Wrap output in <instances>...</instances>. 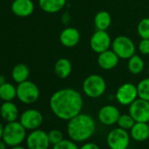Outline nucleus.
Here are the masks:
<instances>
[{
	"label": "nucleus",
	"mask_w": 149,
	"mask_h": 149,
	"mask_svg": "<svg viewBox=\"0 0 149 149\" xmlns=\"http://www.w3.org/2000/svg\"><path fill=\"white\" fill-rule=\"evenodd\" d=\"M49 107L55 117L68 121L82 112L84 98L82 94L74 89H61L51 96Z\"/></svg>",
	"instance_id": "f257e3e1"
},
{
	"label": "nucleus",
	"mask_w": 149,
	"mask_h": 149,
	"mask_svg": "<svg viewBox=\"0 0 149 149\" xmlns=\"http://www.w3.org/2000/svg\"><path fill=\"white\" fill-rule=\"evenodd\" d=\"M96 132L95 119L87 113H79L68 121L67 132L70 139L74 142H86Z\"/></svg>",
	"instance_id": "f03ea898"
},
{
	"label": "nucleus",
	"mask_w": 149,
	"mask_h": 149,
	"mask_svg": "<svg viewBox=\"0 0 149 149\" xmlns=\"http://www.w3.org/2000/svg\"><path fill=\"white\" fill-rule=\"evenodd\" d=\"M26 129L19 121L8 122L4 128L2 139L8 146H15L21 145L26 139Z\"/></svg>",
	"instance_id": "7ed1b4c3"
},
{
	"label": "nucleus",
	"mask_w": 149,
	"mask_h": 149,
	"mask_svg": "<svg viewBox=\"0 0 149 149\" xmlns=\"http://www.w3.org/2000/svg\"><path fill=\"white\" fill-rule=\"evenodd\" d=\"M83 91L90 98H98L106 91V82L99 74H93L87 77L83 83Z\"/></svg>",
	"instance_id": "20e7f679"
},
{
	"label": "nucleus",
	"mask_w": 149,
	"mask_h": 149,
	"mask_svg": "<svg viewBox=\"0 0 149 149\" xmlns=\"http://www.w3.org/2000/svg\"><path fill=\"white\" fill-rule=\"evenodd\" d=\"M40 89L32 81L26 80L17 86V98L23 104H31L40 98Z\"/></svg>",
	"instance_id": "39448f33"
},
{
	"label": "nucleus",
	"mask_w": 149,
	"mask_h": 149,
	"mask_svg": "<svg viewBox=\"0 0 149 149\" xmlns=\"http://www.w3.org/2000/svg\"><path fill=\"white\" fill-rule=\"evenodd\" d=\"M111 49L122 60H128L136 52L134 42L125 35L117 36L111 43Z\"/></svg>",
	"instance_id": "423d86ee"
},
{
	"label": "nucleus",
	"mask_w": 149,
	"mask_h": 149,
	"mask_svg": "<svg viewBox=\"0 0 149 149\" xmlns=\"http://www.w3.org/2000/svg\"><path fill=\"white\" fill-rule=\"evenodd\" d=\"M130 140L131 136L128 131L118 126L111 130L106 137V143L110 149H127Z\"/></svg>",
	"instance_id": "0eeeda50"
},
{
	"label": "nucleus",
	"mask_w": 149,
	"mask_h": 149,
	"mask_svg": "<svg viewBox=\"0 0 149 149\" xmlns=\"http://www.w3.org/2000/svg\"><path fill=\"white\" fill-rule=\"evenodd\" d=\"M115 97L118 104L124 106H129L139 97L137 85L132 83L123 84L118 88Z\"/></svg>",
	"instance_id": "6e6552de"
},
{
	"label": "nucleus",
	"mask_w": 149,
	"mask_h": 149,
	"mask_svg": "<svg viewBox=\"0 0 149 149\" xmlns=\"http://www.w3.org/2000/svg\"><path fill=\"white\" fill-rule=\"evenodd\" d=\"M27 149H49L50 141L47 132L41 129L31 131L26 139Z\"/></svg>",
	"instance_id": "1a4fd4ad"
},
{
	"label": "nucleus",
	"mask_w": 149,
	"mask_h": 149,
	"mask_svg": "<svg viewBox=\"0 0 149 149\" xmlns=\"http://www.w3.org/2000/svg\"><path fill=\"white\" fill-rule=\"evenodd\" d=\"M129 114L135 122L149 123V101L138 97L129 105Z\"/></svg>",
	"instance_id": "9d476101"
},
{
	"label": "nucleus",
	"mask_w": 149,
	"mask_h": 149,
	"mask_svg": "<svg viewBox=\"0 0 149 149\" xmlns=\"http://www.w3.org/2000/svg\"><path fill=\"white\" fill-rule=\"evenodd\" d=\"M44 120L42 113L36 109H28L21 113L19 116V122L29 131L39 129Z\"/></svg>",
	"instance_id": "9b49d317"
},
{
	"label": "nucleus",
	"mask_w": 149,
	"mask_h": 149,
	"mask_svg": "<svg viewBox=\"0 0 149 149\" xmlns=\"http://www.w3.org/2000/svg\"><path fill=\"white\" fill-rule=\"evenodd\" d=\"M112 40L107 31L97 30L90 40L91 48L97 54L104 52L111 47Z\"/></svg>",
	"instance_id": "f8f14e48"
},
{
	"label": "nucleus",
	"mask_w": 149,
	"mask_h": 149,
	"mask_svg": "<svg viewBox=\"0 0 149 149\" xmlns=\"http://www.w3.org/2000/svg\"><path fill=\"white\" fill-rule=\"evenodd\" d=\"M120 115L121 114L118 107L112 104H107L100 108L97 114V118L102 125L106 126H111L117 124Z\"/></svg>",
	"instance_id": "ddd939ff"
},
{
	"label": "nucleus",
	"mask_w": 149,
	"mask_h": 149,
	"mask_svg": "<svg viewBox=\"0 0 149 149\" xmlns=\"http://www.w3.org/2000/svg\"><path fill=\"white\" fill-rule=\"evenodd\" d=\"M81 39V34L76 27H66L60 33V42L65 47H76Z\"/></svg>",
	"instance_id": "4468645a"
},
{
	"label": "nucleus",
	"mask_w": 149,
	"mask_h": 149,
	"mask_svg": "<svg viewBox=\"0 0 149 149\" xmlns=\"http://www.w3.org/2000/svg\"><path fill=\"white\" fill-rule=\"evenodd\" d=\"M14 15L20 18H26L34 12V4L33 0H13L11 6Z\"/></svg>",
	"instance_id": "2eb2a0df"
},
{
	"label": "nucleus",
	"mask_w": 149,
	"mask_h": 149,
	"mask_svg": "<svg viewBox=\"0 0 149 149\" xmlns=\"http://www.w3.org/2000/svg\"><path fill=\"white\" fill-rule=\"evenodd\" d=\"M119 60V57L115 54L112 49H108L104 52L98 54L97 64L102 69L111 70L117 67Z\"/></svg>",
	"instance_id": "dca6fc26"
},
{
	"label": "nucleus",
	"mask_w": 149,
	"mask_h": 149,
	"mask_svg": "<svg viewBox=\"0 0 149 149\" xmlns=\"http://www.w3.org/2000/svg\"><path fill=\"white\" fill-rule=\"evenodd\" d=\"M0 116L7 123L16 121L19 117V108L13 101L4 102L0 106Z\"/></svg>",
	"instance_id": "f3484780"
},
{
	"label": "nucleus",
	"mask_w": 149,
	"mask_h": 149,
	"mask_svg": "<svg viewBox=\"0 0 149 149\" xmlns=\"http://www.w3.org/2000/svg\"><path fill=\"white\" fill-rule=\"evenodd\" d=\"M131 139L137 142H143L149 138V125L148 123L135 122L130 130Z\"/></svg>",
	"instance_id": "a211bd4d"
},
{
	"label": "nucleus",
	"mask_w": 149,
	"mask_h": 149,
	"mask_svg": "<svg viewBox=\"0 0 149 149\" xmlns=\"http://www.w3.org/2000/svg\"><path fill=\"white\" fill-rule=\"evenodd\" d=\"M67 4V0H39L40 8L47 13H57Z\"/></svg>",
	"instance_id": "6ab92c4d"
},
{
	"label": "nucleus",
	"mask_w": 149,
	"mask_h": 149,
	"mask_svg": "<svg viewBox=\"0 0 149 149\" xmlns=\"http://www.w3.org/2000/svg\"><path fill=\"white\" fill-rule=\"evenodd\" d=\"M54 71L59 78L66 79L72 72V63L67 58H60L54 64Z\"/></svg>",
	"instance_id": "aec40b11"
},
{
	"label": "nucleus",
	"mask_w": 149,
	"mask_h": 149,
	"mask_svg": "<svg viewBox=\"0 0 149 149\" xmlns=\"http://www.w3.org/2000/svg\"><path fill=\"white\" fill-rule=\"evenodd\" d=\"M30 76V69L25 63L16 64L12 70V78L15 83L21 84L28 80Z\"/></svg>",
	"instance_id": "412c9836"
},
{
	"label": "nucleus",
	"mask_w": 149,
	"mask_h": 149,
	"mask_svg": "<svg viewBox=\"0 0 149 149\" xmlns=\"http://www.w3.org/2000/svg\"><path fill=\"white\" fill-rule=\"evenodd\" d=\"M94 25L97 30L107 31L111 25V16L106 11L98 12L94 18Z\"/></svg>",
	"instance_id": "4be33fe9"
},
{
	"label": "nucleus",
	"mask_w": 149,
	"mask_h": 149,
	"mask_svg": "<svg viewBox=\"0 0 149 149\" xmlns=\"http://www.w3.org/2000/svg\"><path fill=\"white\" fill-rule=\"evenodd\" d=\"M17 97V87L11 83L6 82L0 86V99L4 102L13 101Z\"/></svg>",
	"instance_id": "5701e85b"
},
{
	"label": "nucleus",
	"mask_w": 149,
	"mask_h": 149,
	"mask_svg": "<svg viewBox=\"0 0 149 149\" xmlns=\"http://www.w3.org/2000/svg\"><path fill=\"white\" fill-rule=\"evenodd\" d=\"M127 68L132 74H139L145 68L144 60L139 54H135L128 59Z\"/></svg>",
	"instance_id": "b1692460"
},
{
	"label": "nucleus",
	"mask_w": 149,
	"mask_h": 149,
	"mask_svg": "<svg viewBox=\"0 0 149 149\" xmlns=\"http://www.w3.org/2000/svg\"><path fill=\"white\" fill-rule=\"evenodd\" d=\"M137 89L139 97L149 101V77L139 81L137 84Z\"/></svg>",
	"instance_id": "393cba45"
},
{
	"label": "nucleus",
	"mask_w": 149,
	"mask_h": 149,
	"mask_svg": "<svg viewBox=\"0 0 149 149\" xmlns=\"http://www.w3.org/2000/svg\"><path fill=\"white\" fill-rule=\"evenodd\" d=\"M134 124H135V120L129 113L128 114H121L117 122V125L118 127H120L124 130H126V131H130Z\"/></svg>",
	"instance_id": "a878e982"
},
{
	"label": "nucleus",
	"mask_w": 149,
	"mask_h": 149,
	"mask_svg": "<svg viewBox=\"0 0 149 149\" xmlns=\"http://www.w3.org/2000/svg\"><path fill=\"white\" fill-rule=\"evenodd\" d=\"M137 33L140 39H149V18H144L139 22Z\"/></svg>",
	"instance_id": "bb28decb"
},
{
	"label": "nucleus",
	"mask_w": 149,
	"mask_h": 149,
	"mask_svg": "<svg viewBox=\"0 0 149 149\" xmlns=\"http://www.w3.org/2000/svg\"><path fill=\"white\" fill-rule=\"evenodd\" d=\"M48 135V139L50 141L51 145H56L58 143H60L61 141H62L64 139L63 138V133L61 132V131L58 130V129H52L47 132Z\"/></svg>",
	"instance_id": "cd10ccee"
},
{
	"label": "nucleus",
	"mask_w": 149,
	"mask_h": 149,
	"mask_svg": "<svg viewBox=\"0 0 149 149\" xmlns=\"http://www.w3.org/2000/svg\"><path fill=\"white\" fill-rule=\"evenodd\" d=\"M52 149H79L77 142L73 141L72 139H63L60 143L54 145Z\"/></svg>",
	"instance_id": "c85d7f7f"
},
{
	"label": "nucleus",
	"mask_w": 149,
	"mask_h": 149,
	"mask_svg": "<svg viewBox=\"0 0 149 149\" xmlns=\"http://www.w3.org/2000/svg\"><path fill=\"white\" fill-rule=\"evenodd\" d=\"M138 50L143 55H149V39H141L138 45Z\"/></svg>",
	"instance_id": "c756f323"
},
{
	"label": "nucleus",
	"mask_w": 149,
	"mask_h": 149,
	"mask_svg": "<svg viewBox=\"0 0 149 149\" xmlns=\"http://www.w3.org/2000/svg\"><path fill=\"white\" fill-rule=\"evenodd\" d=\"M79 149H100L99 146L94 142H84L80 147Z\"/></svg>",
	"instance_id": "7c9ffc66"
},
{
	"label": "nucleus",
	"mask_w": 149,
	"mask_h": 149,
	"mask_svg": "<svg viewBox=\"0 0 149 149\" xmlns=\"http://www.w3.org/2000/svg\"><path fill=\"white\" fill-rule=\"evenodd\" d=\"M6 147H7L6 143L3 139H0V149H6Z\"/></svg>",
	"instance_id": "2f4dec72"
},
{
	"label": "nucleus",
	"mask_w": 149,
	"mask_h": 149,
	"mask_svg": "<svg viewBox=\"0 0 149 149\" xmlns=\"http://www.w3.org/2000/svg\"><path fill=\"white\" fill-rule=\"evenodd\" d=\"M4 128H5V126H4V125L0 122V139H2V138H3V133H4Z\"/></svg>",
	"instance_id": "473e14b6"
},
{
	"label": "nucleus",
	"mask_w": 149,
	"mask_h": 149,
	"mask_svg": "<svg viewBox=\"0 0 149 149\" xmlns=\"http://www.w3.org/2000/svg\"><path fill=\"white\" fill-rule=\"evenodd\" d=\"M6 77L5 76H3V74H0V86H1L2 84H4L6 83Z\"/></svg>",
	"instance_id": "72a5a7b5"
},
{
	"label": "nucleus",
	"mask_w": 149,
	"mask_h": 149,
	"mask_svg": "<svg viewBox=\"0 0 149 149\" xmlns=\"http://www.w3.org/2000/svg\"><path fill=\"white\" fill-rule=\"evenodd\" d=\"M11 149H26V147H24V146H20V145H19V146H13Z\"/></svg>",
	"instance_id": "f704fd0d"
},
{
	"label": "nucleus",
	"mask_w": 149,
	"mask_h": 149,
	"mask_svg": "<svg viewBox=\"0 0 149 149\" xmlns=\"http://www.w3.org/2000/svg\"><path fill=\"white\" fill-rule=\"evenodd\" d=\"M147 74H148V77H149V67H148V69H147Z\"/></svg>",
	"instance_id": "c9c22d12"
}]
</instances>
